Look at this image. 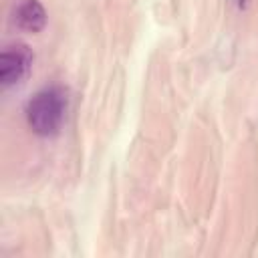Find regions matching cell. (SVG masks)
Here are the masks:
<instances>
[{"label":"cell","mask_w":258,"mask_h":258,"mask_svg":"<svg viewBox=\"0 0 258 258\" xmlns=\"http://www.w3.org/2000/svg\"><path fill=\"white\" fill-rule=\"evenodd\" d=\"M12 22L20 30L36 34L46 26V10L40 4V0H20L14 6Z\"/></svg>","instance_id":"3"},{"label":"cell","mask_w":258,"mask_h":258,"mask_svg":"<svg viewBox=\"0 0 258 258\" xmlns=\"http://www.w3.org/2000/svg\"><path fill=\"white\" fill-rule=\"evenodd\" d=\"M238 4H240V6H244V4H246V0H238Z\"/></svg>","instance_id":"4"},{"label":"cell","mask_w":258,"mask_h":258,"mask_svg":"<svg viewBox=\"0 0 258 258\" xmlns=\"http://www.w3.org/2000/svg\"><path fill=\"white\" fill-rule=\"evenodd\" d=\"M69 109V93L60 85H50L34 93L26 103L24 115L30 131L38 137H54L64 123Z\"/></svg>","instance_id":"1"},{"label":"cell","mask_w":258,"mask_h":258,"mask_svg":"<svg viewBox=\"0 0 258 258\" xmlns=\"http://www.w3.org/2000/svg\"><path fill=\"white\" fill-rule=\"evenodd\" d=\"M32 60L34 54L26 44L14 42L4 46L0 54V85L8 89L22 83L32 69Z\"/></svg>","instance_id":"2"}]
</instances>
